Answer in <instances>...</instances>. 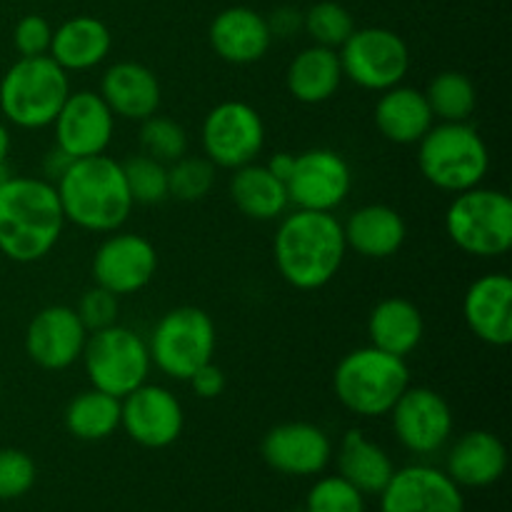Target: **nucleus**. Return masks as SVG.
Returning <instances> with one entry per match:
<instances>
[{
    "instance_id": "nucleus-30",
    "label": "nucleus",
    "mask_w": 512,
    "mask_h": 512,
    "mask_svg": "<svg viewBox=\"0 0 512 512\" xmlns=\"http://www.w3.org/2000/svg\"><path fill=\"white\" fill-rule=\"evenodd\" d=\"M338 470L340 478L355 485L363 495H380L393 478L395 465L378 443L365 438L360 430H348L340 440Z\"/></svg>"
},
{
    "instance_id": "nucleus-38",
    "label": "nucleus",
    "mask_w": 512,
    "mask_h": 512,
    "mask_svg": "<svg viewBox=\"0 0 512 512\" xmlns=\"http://www.w3.org/2000/svg\"><path fill=\"white\" fill-rule=\"evenodd\" d=\"M38 478L33 458L18 448H0V500H18Z\"/></svg>"
},
{
    "instance_id": "nucleus-25",
    "label": "nucleus",
    "mask_w": 512,
    "mask_h": 512,
    "mask_svg": "<svg viewBox=\"0 0 512 512\" xmlns=\"http://www.w3.org/2000/svg\"><path fill=\"white\" fill-rule=\"evenodd\" d=\"M113 48L110 28L93 15H75L53 28L48 55L65 73H83L103 63Z\"/></svg>"
},
{
    "instance_id": "nucleus-1",
    "label": "nucleus",
    "mask_w": 512,
    "mask_h": 512,
    "mask_svg": "<svg viewBox=\"0 0 512 512\" xmlns=\"http://www.w3.org/2000/svg\"><path fill=\"white\" fill-rule=\"evenodd\" d=\"M65 228L58 190L45 178L0 180V253L13 263H38L53 253Z\"/></svg>"
},
{
    "instance_id": "nucleus-43",
    "label": "nucleus",
    "mask_w": 512,
    "mask_h": 512,
    "mask_svg": "<svg viewBox=\"0 0 512 512\" xmlns=\"http://www.w3.org/2000/svg\"><path fill=\"white\" fill-rule=\"evenodd\" d=\"M70 163H73V158H70L68 153H63V150L55 145V150L45 153V158H43V178L50 180V183L55 185Z\"/></svg>"
},
{
    "instance_id": "nucleus-46",
    "label": "nucleus",
    "mask_w": 512,
    "mask_h": 512,
    "mask_svg": "<svg viewBox=\"0 0 512 512\" xmlns=\"http://www.w3.org/2000/svg\"><path fill=\"white\" fill-rule=\"evenodd\" d=\"M0 393H3V383H0Z\"/></svg>"
},
{
    "instance_id": "nucleus-10",
    "label": "nucleus",
    "mask_w": 512,
    "mask_h": 512,
    "mask_svg": "<svg viewBox=\"0 0 512 512\" xmlns=\"http://www.w3.org/2000/svg\"><path fill=\"white\" fill-rule=\"evenodd\" d=\"M343 78L353 80L358 88L383 93L395 88L410 73V48L395 30L355 28L350 38L338 48Z\"/></svg>"
},
{
    "instance_id": "nucleus-18",
    "label": "nucleus",
    "mask_w": 512,
    "mask_h": 512,
    "mask_svg": "<svg viewBox=\"0 0 512 512\" xmlns=\"http://www.w3.org/2000/svg\"><path fill=\"white\" fill-rule=\"evenodd\" d=\"M88 340L83 320L68 305H48L38 310L25 330V353L38 368L58 370L70 368L80 360Z\"/></svg>"
},
{
    "instance_id": "nucleus-36",
    "label": "nucleus",
    "mask_w": 512,
    "mask_h": 512,
    "mask_svg": "<svg viewBox=\"0 0 512 512\" xmlns=\"http://www.w3.org/2000/svg\"><path fill=\"white\" fill-rule=\"evenodd\" d=\"M215 185V165L208 158H190L183 155L168 165V188L170 198L183 200V203H198L213 190Z\"/></svg>"
},
{
    "instance_id": "nucleus-24",
    "label": "nucleus",
    "mask_w": 512,
    "mask_h": 512,
    "mask_svg": "<svg viewBox=\"0 0 512 512\" xmlns=\"http://www.w3.org/2000/svg\"><path fill=\"white\" fill-rule=\"evenodd\" d=\"M343 235L348 250L360 258L385 260L393 258L408 238V225L403 215L383 203H370L355 210L343 223Z\"/></svg>"
},
{
    "instance_id": "nucleus-11",
    "label": "nucleus",
    "mask_w": 512,
    "mask_h": 512,
    "mask_svg": "<svg viewBox=\"0 0 512 512\" xmlns=\"http://www.w3.org/2000/svg\"><path fill=\"white\" fill-rule=\"evenodd\" d=\"M203 153L215 168L238 170L255 163L265 148V123L258 110L243 100L218 103L200 128Z\"/></svg>"
},
{
    "instance_id": "nucleus-31",
    "label": "nucleus",
    "mask_w": 512,
    "mask_h": 512,
    "mask_svg": "<svg viewBox=\"0 0 512 512\" xmlns=\"http://www.w3.org/2000/svg\"><path fill=\"white\" fill-rule=\"evenodd\" d=\"M63 423L73 438L98 443L120 428V400L103 390H83L65 405Z\"/></svg>"
},
{
    "instance_id": "nucleus-37",
    "label": "nucleus",
    "mask_w": 512,
    "mask_h": 512,
    "mask_svg": "<svg viewBox=\"0 0 512 512\" xmlns=\"http://www.w3.org/2000/svg\"><path fill=\"white\" fill-rule=\"evenodd\" d=\"M308 512H365V495L340 475L320 478L305 498Z\"/></svg>"
},
{
    "instance_id": "nucleus-15",
    "label": "nucleus",
    "mask_w": 512,
    "mask_h": 512,
    "mask_svg": "<svg viewBox=\"0 0 512 512\" xmlns=\"http://www.w3.org/2000/svg\"><path fill=\"white\" fill-rule=\"evenodd\" d=\"M120 428L140 448H170L183 435V405L163 385L143 383L120 400Z\"/></svg>"
},
{
    "instance_id": "nucleus-19",
    "label": "nucleus",
    "mask_w": 512,
    "mask_h": 512,
    "mask_svg": "<svg viewBox=\"0 0 512 512\" xmlns=\"http://www.w3.org/2000/svg\"><path fill=\"white\" fill-rule=\"evenodd\" d=\"M260 455L275 473L313 478L330 465L333 443L328 433L313 423H280L265 433Z\"/></svg>"
},
{
    "instance_id": "nucleus-20",
    "label": "nucleus",
    "mask_w": 512,
    "mask_h": 512,
    "mask_svg": "<svg viewBox=\"0 0 512 512\" xmlns=\"http://www.w3.org/2000/svg\"><path fill=\"white\" fill-rule=\"evenodd\" d=\"M463 318L470 333L485 345L512 343V280L505 273L480 275L463 298Z\"/></svg>"
},
{
    "instance_id": "nucleus-42",
    "label": "nucleus",
    "mask_w": 512,
    "mask_h": 512,
    "mask_svg": "<svg viewBox=\"0 0 512 512\" xmlns=\"http://www.w3.org/2000/svg\"><path fill=\"white\" fill-rule=\"evenodd\" d=\"M265 20H268L273 38H290L298 30H303V13L298 8H290V5L275 8Z\"/></svg>"
},
{
    "instance_id": "nucleus-12",
    "label": "nucleus",
    "mask_w": 512,
    "mask_h": 512,
    "mask_svg": "<svg viewBox=\"0 0 512 512\" xmlns=\"http://www.w3.org/2000/svg\"><path fill=\"white\" fill-rule=\"evenodd\" d=\"M290 205L298 210L333 213L348 200L353 190V170L340 153L330 148H313L295 155L288 180Z\"/></svg>"
},
{
    "instance_id": "nucleus-13",
    "label": "nucleus",
    "mask_w": 512,
    "mask_h": 512,
    "mask_svg": "<svg viewBox=\"0 0 512 512\" xmlns=\"http://www.w3.org/2000/svg\"><path fill=\"white\" fill-rule=\"evenodd\" d=\"M393 433L405 450L415 455H433L450 443L455 418L448 400L433 388L408 385L390 410Z\"/></svg>"
},
{
    "instance_id": "nucleus-6",
    "label": "nucleus",
    "mask_w": 512,
    "mask_h": 512,
    "mask_svg": "<svg viewBox=\"0 0 512 512\" xmlns=\"http://www.w3.org/2000/svg\"><path fill=\"white\" fill-rule=\"evenodd\" d=\"M418 168L433 188L458 195L483 185L490 170V150L468 120L438 123L418 143Z\"/></svg>"
},
{
    "instance_id": "nucleus-40",
    "label": "nucleus",
    "mask_w": 512,
    "mask_h": 512,
    "mask_svg": "<svg viewBox=\"0 0 512 512\" xmlns=\"http://www.w3.org/2000/svg\"><path fill=\"white\" fill-rule=\"evenodd\" d=\"M50 40H53V25L48 18L38 13L23 15L13 28V45L20 58H33V55H48Z\"/></svg>"
},
{
    "instance_id": "nucleus-3",
    "label": "nucleus",
    "mask_w": 512,
    "mask_h": 512,
    "mask_svg": "<svg viewBox=\"0 0 512 512\" xmlns=\"http://www.w3.org/2000/svg\"><path fill=\"white\" fill-rule=\"evenodd\" d=\"M65 223L88 233H115L133 213V195L125 183L123 165L110 155L75 158L58 183Z\"/></svg>"
},
{
    "instance_id": "nucleus-4",
    "label": "nucleus",
    "mask_w": 512,
    "mask_h": 512,
    "mask_svg": "<svg viewBox=\"0 0 512 512\" xmlns=\"http://www.w3.org/2000/svg\"><path fill=\"white\" fill-rule=\"evenodd\" d=\"M410 385L408 360L373 348L345 355L333 373V393L345 410L360 418H383Z\"/></svg>"
},
{
    "instance_id": "nucleus-29",
    "label": "nucleus",
    "mask_w": 512,
    "mask_h": 512,
    "mask_svg": "<svg viewBox=\"0 0 512 512\" xmlns=\"http://www.w3.org/2000/svg\"><path fill=\"white\" fill-rule=\"evenodd\" d=\"M230 200L245 218L260 220V223L283 218L285 210L290 208L288 188L283 180L275 178L265 165L258 163H248L233 170Z\"/></svg>"
},
{
    "instance_id": "nucleus-41",
    "label": "nucleus",
    "mask_w": 512,
    "mask_h": 512,
    "mask_svg": "<svg viewBox=\"0 0 512 512\" xmlns=\"http://www.w3.org/2000/svg\"><path fill=\"white\" fill-rule=\"evenodd\" d=\"M188 383H190V388H193V393L198 395L200 400H215V398H220V395H223L228 380H225L223 368H218V365L210 360V363L200 365V368L195 370L193 375H190Z\"/></svg>"
},
{
    "instance_id": "nucleus-28",
    "label": "nucleus",
    "mask_w": 512,
    "mask_h": 512,
    "mask_svg": "<svg viewBox=\"0 0 512 512\" xmlns=\"http://www.w3.org/2000/svg\"><path fill=\"white\" fill-rule=\"evenodd\" d=\"M343 80L338 50L323 48V45H310L300 50L290 60L288 73H285L288 93L305 105H320L330 100L340 90Z\"/></svg>"
},
{
    "instance_id": "nucleus-7",
    "label": "nucleus",
    "mask_w": 512,
    "mask_h": 512,
    "mask_svg": "<svg viewBox=\"0 0 512 512\" xmlns=\"http://www.w3.org/2000/svg\"><path fill=\"white\" fill-rule=\"evenodd\" d=\"M450 243L473 258H503L512 248V200L495 188H470L458 193L445 210Z\"/></svg>"
},
{
    "instance_id": "nucleus-17",
    "label": "nucleus",
    "mask_w": 512,
    "mask_h": 512,
    "mask_svg": "<svg viewBox=\"0 0 512 512\" xmlns=\"http://www.w3.org/2000/svg\"><path fill=\"white\" fill-rule=\"evenodd\" d=\"M380 512H465V498L445 470L408 465L380 493Z\"/></svg>"
},
{
    "instance_id": "nucleus-34",
    "label": "nucleus",
    "mask_w": 512,
    "mask_h": 512,
    "mask_svg": "<svg viewBox=\"0 0 512 512\" xmlns=\"http://www.w3.org/2000/svg\"><path fill=\"white\" fill-rule=\"evenodd\" d=\"M120 165H123L125 183H128L130 195H133V203L158 205L170 198L168 165H163L160 160L150 158L145 153L133 155V158H128Z\"/></svg>"
},
{
    "instance_id": "nucleus-45",
    "label": "nucleus",
    "mask_w": 512,
    "mask_h": 512,
    "mask_svg": "<svg viewBox=\"0 0 512 512\" xmlns=\"http://www.w3.org/2000/svg\"><path fill=\"white\" fill-rule=\"evenodd\" d=\"M8 155H10V130L8 125L0 120V165H5Z\"/></svg>"
},
{
    "instance_id": "nucleus-16",
    "label": "nucleus",
    "mask_w": 512,
    "mask_h": 512,
    "mask_svg": "<svg viewBox=\"0 0 512 512\" xmlns=\"http://www.w3.org/2000/svg\"><path fill=\"white\" fill-rule=\"evenodd\" d=\"M55 145L70 158L103 155L115 135V115L100 93L78 90L70 93L53 120Z\"/></svg>"
},
{
    "instance_id": "nucleus-32",
    "label": "nucleus",
    "mask_w": 512,
    "mask_h": 512,
    "mask_svg": "<svg viewBox=\"0 0 512 512\" xmlns=\"http://www.w3.org/2000/svg\"><path fill=\"white\" fill-rule=\"evenodd\" d=\"M435 120L440 123H465L478 108V90L473 80L460 70H443L423 90Z\"/></svg>"
},
{
    "instance_id": "nucleus-23",
    "label": "nucleus",
    "mask_w": 512,
    "mask_h": 512,
    "mask_svg": "<svg viewBox=\"0 0 512 512\" xmlns=\"http://www.w3.org/2000/svg\"><path fill=\"white\" fill-rule=\"evenodd\" d=\"M508 470V450L498 435L488 430H470L460 435L448 450L445 473L460 488H490Z\"/></svg>"
},
{
    "instance_id": "nucleus-9",
    "label": "nucleus",
    "mask_w": 512,
    "mask_h": 512,
    "mask_svg": "<svg viewBox=\"0 0 512 512\" xmlns=\"http://www.w3.org/2000/svg\"><path fill=\"white\" fill-rule=\"evenodd\" d=\"M218 345L215 323L203 308L180 305L155 323L148 340L150 363L173 380H188L200 365L210 363Z\"/></svg>"
},
{
    "instance_id": "nucleus-26",
    "label": "nucleus",
    "mask_w": 512,
    "mask_h": 512,
    "mask_svg": "<svg viewBox=\"0 0 512 512\" xmlns=\"http://www.w3.org/2000/svg\"><path fill=\"white\" fill-rule=\"evenodd\" d=\"M373 120L378 133L395 145H418L435 125V115L423 90L403 83L380 93Z\"/></svg>"
},
{
    "instance_id": "nucleus-35",
    "label": "nucleus",
    "mask_w": 512,
    "mask_h": 512,
    "mask_svg": "<svg viewBox=\"0 0 512 512\" xmlns=\"http://www.w3.org/2000/svg\"><path fill=\"white\" fill-rule=\"evenodd\" d=\"M140 148L163 165H173L188 155V133L178 120L155 113L140 123Z\"/></svg>"
},
{
    "instance_id": "nucleus-21",
    "label": "nucleus",
    "mask_w": 512,
    "mask_h": 512,
    "mask_svg": "<svg viewBox=\"0 0 512 512\" xmlns=\"http://www.w3.org/2000/svg\"><path fill=\"white\" fill-rule=\"evenodd\" d=\"M210 48L220 60L230 65H253L268 55L273 45V33L258 10L233 5L220 10L208 30Z\"/></svg>"
},
{
    "instance_id": "nucleus-44",
    "label": "nucleus",
    "mask_w": 512,
    "mask_h": 512,
    "mask_svg": "<svg viewBox=\"0 0 512 512\" xmlns=\"http://www.w3.org/2000/svg\"><path fill=\"white\" fill-rule=\"evenodd\" d=\"M293 163H295L293 153H275L273 158L268 160V165H265V168H268L275 178H280L285 183L290 175V170H293Z\"/></svg>"
},
{
    "instance_id": "nucleus-2",
    "label": "nucleus",
    "mask_w": 512,
    "mask_h": 512,
    "mask_svg": "<svg viewBox=\"0 0 512 512\" xmlns=\"http://www.w3.org/2000/svg\"><path fill=\"white\" fill-rule=\"evenodd\" d=\"M343 223L333 213L298 210L280 220L273 238V260L280 278L295 290H320L343 268Z\"/></svg>"
},
{
    "instance_id": "nucleus-5",
    "label": "nucleus",
    "mask_w": 512,
    "mask_h": 512,
    "mask_svg": "<svg viewBox=\"0 0 512 512\" xmlns=\"http://www.w3.org/2000/svg\"><path fill=\"white\" fill-rule=\"evenodd\" d=\"M70 93V75L50 55L18 58L0 80V113L23 130L48 128Z\"/></svg>"
},
{
    "instance_id": "nucleus-8",
    "label": "nucleus",
    "mask_w": 512,
    "mask_h": 512,
    "mask_svg": "<svg viewBox=\"0 0 512 512\" xmlns=\"http://www.w3.org/2000/svg\"><path fill=\"white\" fill-rule=\"evenodd\" d=\"M80 360L85 365L90 388L103 390L118 400L148 383L150 368H153L148 340L118 323L88 333Z\"/></svg>"
},
{
    "instance_id": "nucleus-14",
    "label": "nucleus",
    "mask_w": 512,
    "mask_h": 512,
    "mask_svg": "<svg viewBox=\"0 0 512 512\" xmlns=\"http://www.w3.org/2000/svg\"><path fill=\"white\" fill-rule=\"evenodd\" d=\"M90 273L95 285L118 298L135 295L153 283L158 273V250L145 235L115 230L95 250Z\"/></svg>"
},
{
    "instance_id": "nucleus-39",
    "label": "nucleus",
    "mask_w": 512,
    "mask_h": 512,
    "mask_svg": "<svg viewBox=\"0 0 512 512\" xmlns=\"http://www.w3.org/2000/svg\"><path fill=\"white\" fill-rule=\"evenodd\" d=\"M75 313L80 315V320H83V325L88 333L110 328V325L118 323V313H120L118 295L108 293L105 288L95 285V288L85 290L83 298H80V303H78V308H75Z\"/></svg>"
},
{
    "instance_id": "nucleus-22",
    "label": "nucleus",
    "mask_w": 512,
    "mask_h": 512,
    "mask_svg": "<svg viewBox=\"0 0 512 512\" xmlns=\"http://www.w3.org/2000/svg\"><path fill=\"white\" fill-rule=\"evenodd\" d=\"M100 98L105 100L115 118L143 123L155 115L163 103L160 80L148 65L135 60L113 63L100 78Z\"/></svg>"
},
{
    "instance_id": "nucleus-27",
    "label": "nucleus",
    "mask_w": 512,
    "mask_h": 512,
    "mask_svg": "<svg viewBox=\"0 0 512 512\" xmlns=\"http://www.w3.org/2000/svg\"><path fill=\"white\" fill-rule=\"evenodd\" d=\"M425 320L418 305L408 298H385L370 310L368 338L370 345L383 353L398 355L408 360L423 343Z\"/></svg>"
},
{
    "instance_id": "nucleus-33",
    "label": "nucleus",
    "mask_w": 512,
    "mask_h": 512,
    "mask_svg": "<svg viewBox=\"0 0 512 512\" xmlns=\"http://www.w3.org/2000/svg\"><path fill=\"white\" fill-rule=\"evenodd\" d=\"M303 30L313 45L338 50L355 30L353 13L335 0H320L303 13Z\"/></svg>"
}]
</instances>
